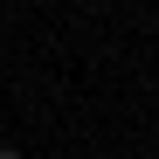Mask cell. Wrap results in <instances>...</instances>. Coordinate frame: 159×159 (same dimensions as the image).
I'll list each match as a JSON object with an SVG mask.
<instances>
[{"instance_id":"6da1fadb","label":"cell","mask_w":159,"mask_h":159,"mask_svg":"<svg viewBox=\"0 0 159 159\" xmlns=\"http://www.w3.org/2000/svg\"><path fill=\"white\" fill-rule=\"evenodd\" d=\"M0 159H28V152H21V145H0Z\"/></svg>"}]
</instances>
